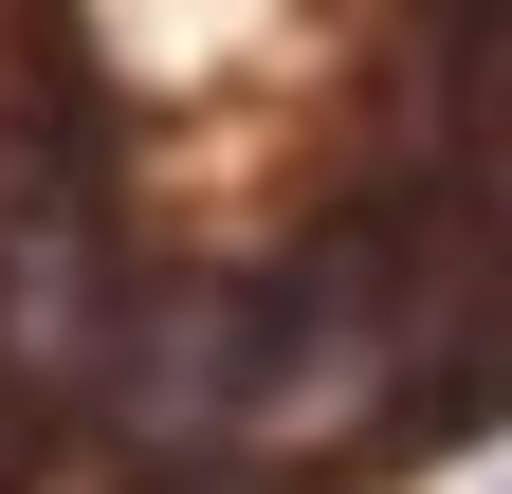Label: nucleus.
Instances as JSON below:
<instances>
[{"label": "nucleus", "instance_id": "f257e3e1", "mask_svg": "<svg viewBox=\"0 0 512 494\" xmlns=\"http://www.w3.org/2000/svg\"><path fill=\"white\" fill-rule=\"evenodd\" d=\"M256 403V275H183L110 330V440L128 458H238Z\"/></svg>", "mask_w": 512, "mask_h": 494}]
</instances>
